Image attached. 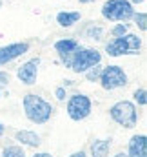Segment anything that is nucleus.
I'll return each mask as SVG.
<instances>
[{"mask_svg":"<svg viewBox=\"0 0 147 157\" xmlns=\"http://www.w3.org/2000/svg\"><path fill=\"white\" fill-rule=\"evenodd\" d=\"M62 59L73 68L74 71H85L87 68H93L100 62V53L95 49H74L67 55H62Z\"/></svg>","mask_w":147,"mask_h":157,"instance_id":"nucleus-1","label":"nucleus"},{"mask_svg":"<svg viewBox=\"0 0 147 157\" xmlns=\"http://www.w3.org/2000/svg\"><path fill=\"white\" fill-rule=\"evenodd\" d=\"M24 110H26V115L31 119L33 122H37V124L45 122L47 119L51 117V112H53L51 104L45 102L38 95H27L24 99Z\"/></svg>","mask_w":147,"mask_h":157,"instance_id":"nucleus-2","label":"nucleus"},{"mask_svg":"<svg viewBox=\"0 0 147 157\" xmlns=\"http://www.w3.org/2000/svg\"><path fill=\"white\" fill-rule=\"evenodd\" d=\"M142 46V42L138 37L134 35H122L116 40H113L111 44H107V53L111 57H118V55H124V53H134L138 51Z\"/></svg>","mask_w":147,"mask_h":157,"instance_id":"nucleus-3","label":"nucleus"},{"mask_svg":"<svg viewBox=\"0 0 147 157\" xmlns=\"http://www.w3.org/2000/svg\"><path fill=\"white\" fill-rule=\"evenodd\" d=\"M111 117L114 119L118 124L125 126V128H134L136 126V108L127 102V101H122L118 104H114L111 108Z\"/></svg>","mask_w":147,"mask_h":157,"instance_id":"nucleus-4","label":"nucleus"},{"mask_svg":"<svg viewBox=\"0 0 147 157\" xmlns=\"http://www.w3.org/2000/svg\"><path fill=\"white\" fill-rule=\"evenodd\" d=\"M102 15L109 20H127L133 17V7L127 0H109L104 4Z\"/></svg>","mask_w":147,"mask_h":157,"instance_id":"nucleus-5","label":"nucleus"},{"mask_svg":"<svg viewBox=\"0 0 147 157\" xmlns=\"http://www.w3.org/2000/svg\"><path fill=\"white\" fill-rule=\"evenodd\" d=\"M91 112V101L85 95H74L67 102V113L73 121H80L85 119Z\"/></svg>","mask_w":147,"mask_h":157,"instance_id":"nucleus-6","label":"nucleus"},{"mask_svg":"<svg viewBox=\"0 0 147 157\" xmlns=\"http://www.w3.org/2000/svg\"><path fill=\"white\" fill-rule=\"evenodd\" d=\"M102 86L106 90H114V88H120L127 82L125 73L118 68V66H107L104 71H102Z\"/></svg>","mask_w":147,"mask_h":157,"instance_id":"nucleus-7","label":"nucleus"},{"mask_svg":"<svg viewBox=\"0 0 147 157\" xmlns=\"http://www.w3.org/2000/svg\"><path fill=\"white\" fill-rule=\"evenodd\" d=\"M26 51H27V44H11L5 48H0V66L16 59L18 55H22Z\"/></svg>","mask_w":147,"mask_h":157,"instance_id":"nucleus-8","label":"nucleus"},{"mask_svg":"<svg viewBox=\"0 0 147 157\" xmlns=\"http://www.w3.org/2000/svg\"><path fill=\"white\" fill-rule=\"evenodd\" d=\"M38 59H33L29 62H26L20 70H18V78L26 84H33L35 78H37V68H38Z\"/></svg>","mask_w":147,"mask_h":157,"instance_id":"nucleus-9","label":"nucleus"},{"mask_svg":"<svg viewBox=\"0 0 147 157\" xmlns=\"http://www.w3.org/2000/svg\"><path fill=\"white\" fill-rule=\"evenodd\" d=\"M129 157H147V141L144 135H136L129 141Z\"/></svg>","mask_w":147,"mask_h":157,"instance_id":"nucleus-10","label":"nucleus"},{"mask_svg":"<svg viewBox=\"0 0 147 157\" xmlns=\"http://www.w3.org/2000/svg\"><path fill=\"white\" fill-rule=\"evenodd\" d=\"M16 139H18L22 144H27V146H38V144H40L38 135L33 133V132H18V133H16Z\"/></svg>","mask_w":147,"mask_h":157,"instance_id":"nucleus-11","label":"nucleus"},{"mask_svg":"<svg viewBox=\"0 0 147 157\" xmlns=\"http://www.w3.org/2000/svg\"><path fill=\"white\" fill-rule=\"evenodd\" d=\"M55 48H56V51L60 55H67V53H71L74 49H78V42L76 40H58L55 44Z\"/></svg>","mask_w":147,"mask_h":157,"instance_id":"nucleus-12","label":"nucleus"},{"mask_svg":"<svg viewBox=\"0 0 147 157\" xmlns=\"http://www.w3.org/2000/svg\"><path fill=\"white\" fill-rule=\"evenodd\" d=\"M109 141H95L93 146H91V152H93V157H107V152H109Z\"/></svg>","mask_w":147,"mask_h":157,"instance_id":"nucleus-13","label":"nucleus"},{"mask_svg":"<svg viewBox=\"0 0 147 157\" xmlns=\"http://www.w3.org/2000/svg\"><path fill=\"white\" fill-rule=\"evenodd\" d=\"M78 18H80V13H58V17H56L58 24H60V26H64V28L73 26Z\"/></svg>","mask_w":147,"mask_h":157,"instance_id":"nucleus-14","label":"nucleus"},{"mask_svg":"<svg viewBox=\"0 0 147 157\" xmlns=\"http://www.w3.org/2000/svg\"><path fill=\"white\" fill-rule=\"evenodd\" d=\"M4 157H26V154L18 146H9V148L4 150Z\"/></svg>","mask_w":147,"mask_h":157,"instance_id":"nucleus-15","label":"nucleus"},{"mask_svg":"<svg viewBox=\"0 0 147 157\" xmlns=\"http://www.w3.org/2000/svg\"><path fill=\"white\" fill-rule=\"evenodd\" d=\"M147 17H145V13H140V15H136V24H138V26H140V28H142V29H144V31H145L147 29Z\"/></svg>","mask_w":147,"mask_h":157,"instance_id":"nucleus-16","label":"nucleus"},{"mask_svg":"<svg viewBox=\"0 0 147 157\" xmlns=\"http://www.w3.org/2000/svg\"><path fill=\"white\" fill-rule=\"evenodd\" d=\"M127 33V26H124V24H120V26H116L114 29H113V35H116V37H122V35H125Z\"/></svg>","mask_w":147,"mask_h":157,"instance_id":"nucleus-17","label":"nucleus"},{"mask_svg":"<svg viewBox=\"0 0 147 157\" xmlns=\"http://www.w3.org/2000/svg\"><path fill=\"white\" fill-rule=\"evenodd\" d=\"M134 97H136V101L140 102V104H145L147 99H145V90H138L136 93H134Z\"/></svg>","mask_w":147,"mask_h":157,"instance_id":"nucleus-18","label":"nucleus"},{"mask_svg":"<svg viewBox=\"0 0 147 157\" xmlns=\"http://www.w3.org/2000/svg\"><path fill=\"white\" fill-rule=\"evenodd\" d=\"M98 75H100V68H95L93 71H89V73H87V78H89V80H93V78H96Z\"/></svg>","mask_w":147,"mask_h":157,"instance_id":"nucleus-19","label":"nucleus"},{"mask_svg":"<svg viewBox=\"0 0 147 157\" xmlns=\"http://www.w3.org/2000/svg\"><path fill=\"white\" fill-rule=\"evenodd\" d=\"M56 99H60V101L66 99V90H64V88H58V90H56Z\"/></svg>","mask_w":147,"mask_h":157,"instance_id":"nucleus-20","label":"nucleus"},{"mask_svg":"<svg viewBox=\"0 0 147 157\" xmlns=\"http://www.w3.org/2000/svg\"><path fill=\"white\" fill-rule=\"evenodd\" d=\"M7 82V75L5 73H0V84H5Z\"/></svg>","mask_w":147,"mask_h":157,"instance_id":"nucleus-21","label":"nucleus"},{"mask_svg":"<svg viewBox=\"0 0 147 157\" xmlns=\"http://www.w3.org/2000/svg\"><path fill=\"white\" fill-rule=\"evenodd\" d=\"M71 157H85V154H84V152H76V154H73Z\"/></svg>","mask_w":147,"mask_h":157,"instance_id":"nucleus-22","label":"nucleus"},{"mask_svg":"<svg viewBox=\"0 0 147 157\" xmlns=\"http://www.w3.org/2000/svg\"><path fill=\"white\" fill-rule=\"evenodd\" d=\"M35 157H51L49 154H38V155H35Z\"/></svg>","mask_w":147,"mask_h":157,"instance_id":"nucleus-23","label":"nucleus"},{"mask_svg":"<svg viewBox=\"0 0 147 157\" xmlns=\"http://www.w3.org/2000/svg\"><path fill=\"white\" fill-rule=\"evenodd\" d=\"M2 133H4V126L0 124V135H2Z\"/></svg>","mask_w":147,"mask_h":157,"instance_id":"nucleus-24","label":"nucleus"},{"mask_svg":"<svg viewBox=\"0 0 147 157\" xmlns=\"http://www.w3.org/2000/svg\"><path fill=\"white\" fill-rule=\"evenodd\" d=\"M80 2H84V4H85V2H91V0H80Z\"/></svg>","mask_w":147,"mask_h":157,"instance_id":"nucleus-25","label":"nucleus"},{"mask_svg":"<svg viewBox=\"0 0 147 157\" xmlns=\"http://www.w3.org/2000/svg\"><path fill=\"white\" fill-rule=\"evenodd\" d=\"M133 2H144V0H133Z\"/></svg>","mask_w":147,"mask_h":157,"instance_id":"nucleus-26","label":"nucleus"},{"mask_svg":"<svg viewBox=\"0 0 147 157\" xmlns=\"http://www.w3.org/2000/svg\"><path fill=\"white\" fill-rule=\"evenodd\" d=\"M116 157H125V155H116Z\"/></svg>","mask_w":147,"mask_h":157,"instance_id":"nucleus-27","label":"nucleus"}]
</instances>
